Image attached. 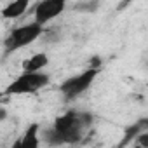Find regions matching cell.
I'll list each match as a JSON object with an SVG mask.
<instances>
[{
  "label": "cell",
  "mask_w": 148,
  "mask_h": 148,
  "mask_svg": "<svg viewBox=\"0 0 148 148\" xmlns=\"http://www.w3.org/2000/svg\"><path fill=\"white\" fill-rule=\"evenodd\" d=\"M92 124V115L87 112L68 110L59 115L54 124L42 131V141L49 146L71 145L84 138L86 129Z\"/></svg>",
  "instance_id": "obj_1"
},
{
  "label": "cell",
  "mask_w": 148,
  "mask_h": 148,
  "mask_svg": "<svg viewBox=\"0 0 148 148\" xmlns=\"http://www.w3.org/2000/svg\"><path fill=\"white\" fill-rule=\"evenodd\" d=\"M99 71H101V59L98 56H94L91 59V66L89 68L80 71L79 75H73V77H70V79L61 82L59 92L64 96V99H75L77 96L84 94L92 86V82L99 75Z\"/></svg>",
  "instance_id": "obj_2"
},
{
  "label": "cell",
  "mask_w": 148,
  "mask_h": 148,
  "mask_svg": "<svg viewBox=\"0 0 148 148\" xmlns=\"http://www.w3.org/2000/svg\"><path fill=\"white\" fill-rule=\"evenodd\" d=\"M44 33V26H40L38 23H26L21 25L14 30H11V33L5 37L4 40V51L5 54H11L14 51H19L26 45H30L32 42H35L40 35Z\"/></svg>",
  "instance_id": "obj_3"
},
{
  "label": "cell",
  "mask_w": 148,
  "mask_h": 148,
  "mask_svg": "<svg viewBox=\"0 0 148 148\" xmlns=\"http://www.w3.org/2000/svg\"><path fill=\"white\" fill-rule=\"evenodd\" d=\"M49 75L44 71L40 73H21L18 79H14L4 91L5 96H19V94H35L37 91L44 89L49 84Z\"/></svg>",
  "instance_id": "obj_4"
},
{
  "label": "cell",
  "mask_w": 148,
  "mask_h": 148,
  "mask_svg": "<svg viewBox=\"0 0 148 148\" xmlns=\"http://www.w3.org/2000/svg\"><path fill=\"white\" fill-rule=\"evenodd\" d=\"M64 9H66L64 0H42V2H38L35 5V9H33L35 23L44 26V25L51 23L52 19H56Z\"/></svg>",
  "instance_id": "obj_5"
},
{
  "label": "cell",
  "mask_w": 148,
  "mask_h": 148,
  "mask_svg": "<svg viewBox=\"0 0 148 148\" xmlns=\"http://www.w3.org/2000/svg\"><path fill=\"white\" fill-rule=\"evenodd\" d=\"M146 131H148V117H141V119H138L136 122H132V124L125 125L124 134H122V138H120V141H119L117 148H125V146L132 145V143H134V139H136L139 134L146 132Z\"/></svg>",
  "instance_id": "obj_6"
},
{
  "label": "cell",
  "mask_w": 148,
  "mask_h": 148,
  "mask_svg": "<svg viewBox=\"0 0 148 148\" xmlns=\"http://www.w3.org/2000/svg\"><path fill=\"white\" fill-rule=\"evenodd\" d=\"M38 145H40V124L33 122L14 141L12 148H38Z\"/></svg>",
  "instance_id": "obj_7"
},
{
  "label": "cell",
  "mask_w": 148,
  "mask_h": 148,
  "mask_svg": "<svg viewBox=\"0 0 148 148\" xmlns=\"http://www.w3.org/2000/svg\"><path fill=\"white\" fill-rule=\"evenodd\" d=\"M47 64H49V58H47V54H44V52H37V54H33V56H30L28 59L23 61L21 70H23V73H40Z\"/></svg>",
  "instance_id": "obj_8"
},
{
  "label": "cell",
  "mask_w": 148,
  "mask_h": 148,
  "mask_svg": "<svg viewBox=\"0 0 148 148\" xmlns=\"http://www.w3.org/2000/svg\"><path fill=\"white\" fill-rule=\"evenodd\" d=\"M28 5H30L28 0H14V2L7 4L2 9V16H4V19H16L26 12Z\"/></svg>",
  "instance_id": "obj_9"
},
{
  "label": "cell",
  "mask_w": 148,
  "mask_h": 148,
  "mask_svg": "<svg viewBox=\"0 0 148 148\" xmlns=\"http://www.w3.org/2000/svg\"><path fill=\"white\" fill-rule=\"evenodd\" d=\"M98 7H99L98 2H91V4H89V2H84V4H77V5H75V9L80 11V12H94Z\"/></svg>",
  "instance_id": "obj_10"
},
{
  "label": "cell",
  "mask_w": 148,
  "mask_h": 148,
  "mask_svg": "<svg viewBox=\"0 0 148 148\" xmlns=\"http://www.w3.org/2000/svg\"><path fill=\"white\" fill-rule=\"evenodd\" d=\"M132 148H148V131L143 132V134H139V136L134 139Z\"/></svg>",
  "instance_id": "obj_11"
}]
</instances>
